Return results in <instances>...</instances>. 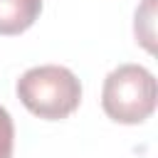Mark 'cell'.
Returning <instances> with one entry per match:
<instances>
[{
    "label": "cell",
    "instance_id": "3",
    "mask_svg": "<svg viewBox=\"0 0 158 158\" xmlns=\"http://www.w3.org/2000/svg\"><path fill=\"white\" fill-rule=\"evenodd\" d=\"M42 0H0V35H20L35 25Z\"/></svg>",
    "mask_w": 158,
    "mask_h": 158
},
{
    "label": "cell",
    "instance_id": "2",
    "mask_svg": "<svg viewBox=\"0 0 158 158\" xmlns=\"http://www.w3.org/2000/svg\"><path fill=\"white\" fill-rule=\"evenodd\" d=\"M156 77L141 64H121L106 74L101 86L104 114L126 126L143 123L156 111Z\"/></svg>",
    "mask_w": 158,
    "mask_h": 158
},
{
    "label": "cell",
    "instance_id": "5",
    "mask_svg": "<svg viewBox=\"0 0 158 158\" xmlns=\"http://www.w3.org/2000/svg\"><path fill=\"white\" fill-rule=\"evenodd\" d=\"M153 2L156 0H146L143 2V7L141 10H136V30L141 27V25H146V30H143V37L138 40L148 52H153Z\"/></svg>",
    "mask_w": 158,
    "mask_h": 158
},
{
    "label": "cell",
    "instance_id": "1",
    "mask_svg": "<svg viewBox=\"0 0 158 158\" xmlns=\"http://www.w3.org/2000/svg\"><path fill=\"white\" fill-rule=\"evenodd\" d=\"M17 96L30 114L47 121H59L79 109L81 84L67 67L40 64L17 79Z\"/></svg>",
    "mask_w": 158,
    "mask_h": 158
},
{
    "label": "cell",
    "instance_id": "4",
    "mask_svg": "<svg viewBox=\"0 0 158 158\" xmlns=\"http://www.w3.org/2000/svg\"><path fill=\"white\" fill-rule=\"evenodd\" d=\"M15 146V123L5 106H0V158H12Z\"/></svg>",
    "mask_w": 158,
    "mask_h": 158
}]
</instances>
